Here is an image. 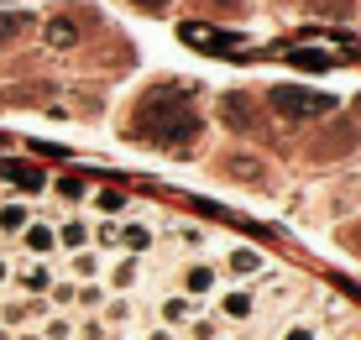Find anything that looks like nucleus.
I'll return each mask as SVG.
<instances>
[{"label":"nucleus","instance_id":"72a5a7b5","mask_svg":"<svg viewBox=\"0 0 361 340\" xmlns=\"http://www.w3.org/2000/svg\"><path fill=\"white\" fill-rule=\"evenodd\" d=\"M356 110H361V99H356Z\"/></svg>","mask_w":361,"mask_h":340},{"label":"nucleus","instance_id":"7ed1b4c3","mask_svg":"<svg viewBox=\"0 0 361 340\" xmlns=\"http://www.w3.org/2000/svg\"><path fill=\"white\" fill-rule=\"evenodd\" d=\"M356 142H361V126H356V121H341V126H325V136H319L309 152H314L319 162H330V157H345Z\"/></svg>","mask_w":361,"mask_h":340},{"label":"nucleus","instance_id":"39448f33","mask_svg":"<svg viewBox=\"0 0 361 340\" xmlns=\"http://www.w3.org/2000/svg\"><path fill=\"white\" fill-rule=\"evenodd\" d=\"M189 47H204V53H235L241 47V37H231V32H209V27H199V21H189V27L178 32Z\"/></svg>","mask_w":361,"mask_h":340},{"label":"nucleus","instance_id":"b1692460","mask_svg":"<svg viewBox=\"0 0 361 340\" xmlns=\"http://www.w3.org/2000/svg\"><path fill=\"white\" fill-rule=\"evenodd\" d=\"M63 241H68V246H79V241H84V225H79V220H68V225H63Z\"/></svg>","mask_w":361,"mask_h":340},{"label":"nucleus","instance_id":"5701e85b","mask_svg":"<svg viewBox=\"0 0 361 340\" xmlns=\"http://www.w3.org/2000/svg\"><path fill=\"white\" fill-rule=\"evenodd\" d=\"M283 340H314V324H288V330H283Z\"/></svg>","mask_w":361,"mask_h":340},{"label":"nucleus","instance_id":"6e6552de","mask_svg":"<svg viewBox=\"0 0 361 340\" xmlns=\"http://www.w3.org/2000/svg\"><path fill=\"white\" fill-rule=\"evenodd\" d=\"M0 173H6V178L16 183V188H42V173H37L32 162H6Z\"/></svg>","mask_w":361,"mask_h":340},{"label":"nucleus","instance_id":"423d86ee","mask_svg":"<svg viewBox=\"0 0 361 340\" xmlns=\"http://www.w3.org/2000/svg\"><path fill=\"white\" fill-rule=\"evenodd\" d=\"M220 173L235 178V183H252V188H267V183H272L267 168H262L257 157H220Z\"/></svg>","mask_w":361,"mask_h":340},{"label":"nucleus","instance_id":"bb28decb","mask_svg":"<svg viewBox=\"0 0 361 340\" xmlns=\"http://www.w3.org/2000/svg\"><path fill=\"white\" fill-rule=\"evenodd\" d=\"M27 288H32V293H42V288H47V272L32 267V272H27Z\"/></svg>","mask_w":361,"mask_h":340},{"label":"nucleus","instance_id":"1a4fd4ad","mask_svg":"<svg viewBox=\"0 0 361 340\" xmlns=\"http://www.w3.org/2000/svg\"><path fill=\"white\" fill-rule=\"evenodd\" d=\"M27 225H32L27 205H6V210H0V231H27Z\"/></svg>","mask_w":361,"mask_h":340},{"label":"nucleus","instance_id":"ddd939ff","mask_svg":"<svg viewBox=\"0 0 361 340\" xmlns=\"http://www.w3.org/2000/svg\"><path fill=\"white\" fill-rule=\"evenodd\" d=\"M231 267H235V272H257V267H262V251L235 246V251H231Z\"/></svg>","mask_w":361,"mask_h":340},{"label":"nucleus","instance_id":"cd10ccee","mask_svg":"<svg viewBox=\"0 0 361 340\" xmlns=\"http://www.w3.org/2000/svg\"><path fill=\"white\" fill-rule=\"evenodd\" d=\"M79 335H84V340H105V324H99V320H90V324H84Z\"/></svg>","mask_w":361,"mask_h":340},{"label":"nucleus","instance_id":"f03ea898","mask_svg":"<svg viewBox=\"0 0 361 340\" xmlns=\"http://www.w3.org/2000/svg\"><path fill=\"white\" fill-rule=\"evenodd\" d=\"M267 99H272V110H278V116H288V121H314V116H330V110H335V99H330V95L288 90V84L267 90Z\"/></svg>","mask_w":361,"mask_h":340},{"label":"nucleus","instance_id":"412c9836","mask_svg":"<svg viewBox=\"0 0 361 340\" xmlns=\"http://www.w3.org/2000/svg\"><path fill=\"white\" fill-rule=\"evenodd\" d=\"M94 267H99L94 251H79V257H73V272H79V278H94Z\"/></svg>","mask_w":361,"mask_h":340},{"label":"nucleus","instance_id":"7c9ffc66","mask_svg":"<svg viewBox=\"0 0 361 340\" xmlns=\"http://www.w3.org/2000/svg\"><path fill=\"white\" fill-rule=\"evenodd\" d=\"M0 278H6V262H0Z\"/></svg>","mask_w":361,"mask_h":340},{"label":"nucleus","instance_id":"6ab92c4d","mask_svg":"<svg viewBox=\"0 0 361 340\" xmlns=\"http://www.w3.org/2000/svg\"><path fill=\"white\" fill-rule=\"evenodd\" d=\"M73 304H84V309H94V304H105V288H79V293H73Z\"/></svg>","mask_w":361,"mask_h":340},{"label":"nucleus","instance_id":"f3484780","mask_svg":"<svg viewBox=\"0 0 361 340\" xmlns=\"http://www.w3.org/2000/svg\"><path fill=\"white\" fill-rule=\"evenodd\" d=\"M189 288H194V293H209V288H215V272H209V267H194V272H189Z\"/></svg>","mask_w":361,"mask_h":340},{"label":"nucleus","instance_id":"aec40b11","mask_svg":"<svg viewBox=\"0 0 361 340\" xmlns=\"http://www.w3.org/2000/svg\"><path fill=\"white\" fill-rule=\"evenodd\" d=\"M293 63H298V68H330V58L325 53H288Z\"/></svg>","mask_w":361,"mask_h":340},{"label":"nucleus","instance_id":"2eb2a0df","mask_svg":"<svg viewBox=\"0 0 361 340\" xmlns=\"http://www.w3.org/2000/svg\"><path fill=\"white\" fill-rule=\"evenodd\" d=\"M121 241H126L131 251H147V246H152V231H147V225H126V236H121Z\"/></svg>","mask_w":361,"mask_h":340},{"label":"nucleus","instance_id":"9b49d317","mask_svg":"<svg viewBox=\"0 0 361 340\" xmlns=\"http://www.w3.org/2000/svg\"><path fill=\"white\" fill-rule=\"evenodd\" d=\"M220 314H226V320H246V314H252V293H226L220 298Z\"/></svg>","mask_w":361,"mask_h":340},{"label":"nucleus","instance_id":"a211bd4d","mask_svg":"<svg viewBox=\"0 0 361 340\" xmlns=\"http://www.w3.org/2000/svg\"><path fill=\"white\" fill-rule=\"evenodd\" d=\"M163 320H168V324H183V320H189V304H183V298H168V304H163Z\"/></svg>","mask_w":361,"mask_h":340},{"label":"nucleus","instance_id":"0eeeda50","mask_svg":"<svg viewBox=\"0 0 361 340\" xmlns=\"http://www.w3.org/2000/svg\"><path fill=\"white\" fill-rule=\"evenodd\" d=\"M42 42L53 47V53H73V47H79V21L73 16H53L42 27Z\"/></svg>","mask_w":361,"mask_h":340},{"label":"nucleus","instance_id":"a878e982","mask_svg":"<svg viewBox=\"0 0 361 340\" xmlns=\"http://www.w3.org/2000/svg\"><path fill=\"white\" fill-rule=\"evenodd\" d=\"M53 304H73V283H53Z\"/></svg>","mask_w":361,"mask_h":340},{"label":"nucleus","instance_id":"9d476101","mask_svg":"<svg viewBox=\"0 0 361 340\" xmlns=\"http://www.w3.org/2000/svg\"><path fill=\"white\" fill-rule=\"evenodd\" d=\"M27 246L37 251V257H47V251H53V246H58V236H53V231H47V225H27Z\"/></svg>","mask_w":361,"mask_h":340},{"label":"nucleus","instance_id":"20e7f679","mask_svg":"<svg viewBox=\"0 0 361 340\" xmlns=\"http://www.w3.org/2000/svg\"><path fill=\"white\" fill-rule=\"evenodd\" d=\"M215 116L226 121L231 131H241V136H246V131H257V116H252V99H246L241 90H226V95H220V99H215Z\"/></svg>","mask_w":361,"mask_h":340},{"label":"nucleus","instance_id":"393cba45","mask_svg":"<svg viewBox=\"0 0 361 340\" xmlns=\"http://www.w3.org/2000/svg\"><path fill=\"white\" fill-rule=\"evenodd\" d=\"M136 278V262H121V267H116V288H126Z\"/></svg>","mask_w":361,"mask_h":340},{"label":"nucleus","instance_id":"4be33fe9","mask_svg":"<svg viewBox=\"0 0 361 340\" xmlns=\"http://www.w3.org/2000/svg\"><path fill=\"white\" fill-rule=\"evenodd\" d=\"M131 6H136V11H147V16H163L173 0H131Z\"/></svg>","mask_w":361,"mask_h":340},{"label":"nucleus","instance_id":"c756f323","mask_svg":"<svg viewBox=\"0 0 361 340\" xmlns=\"http://www.w3.org/2000/svg\"><path fill=\"white\" fill-rule=\"evenodd\" d=\"M152 340H173V335H168V330H157V335H152Z\"/></svg>","mask_w":361,"mask_h":340},{"label":"nucleus","instance_id":"4468645a","mask_svg":"<svg viewBox=\"0 0 361 340\" xmlns=\"http://www.w3.org/2000/svg\"><path fill=\"white\" fill-rule=\"evenodd\" d=\"M21 32H27V16H21V11H11V16H0V47H6V42H16Z\"/></svg>","mask_w":361,"mask_h":340},{"label":"nucleus","instance_id":"f8f14e48","mask_svg":"<svg viewBox=\"0 0 361 340\" xmlns=\"http://www.w3.org/2000/svg\"><path fill=\"white\" fill-rule=\"evenodd\" d=\"M304 6L314 11V16H351L356 0H304Z\"/></svg>","mask_w":361,"mask_h":340},{"label":"nucleus","instance_id":"f257e3e1","mask_svg":"<svg viewBox=\"0 0 361 340\" xmlns=\"http://www.w3.org/2000/svg\"><path fill=\"white\" fill-rule=\"evenodd\" d=\"M199 110H194V84H157V90L142 95V105L126 116V136L142 147H157V152H183L199 136Z\"/></svg>","mask_w":361,"mask_h":340},{"label":"nucleus","instance_id":"473e14b6","mask_svg":"<svg viewBox=\"0 0 361 340\" xmlns=\"http://www.w3.org/2000/svg\"><path fill=\"white\" fill-rule=\"evenodd\" d=\"M21 340H37V335H21Z\"/></svg>","mask_w":361,"mask_h":340},{"label":"nucleus","instance_id":"2f4dec72","mask_svg":"<svg viewBox=\"0 0 361 340\" xmlns=\"http://www.w3.org/2000/svg\"><path fill=\"white\" fill-rule=\"evenodd\" d=\"M0 340H11V335H6V330H0Z\"/></svg>","mask_w":361,"mask_h":340},{"label":"nucleus","instance_id":"c85d7f7f","mask_svg":"<svg viewBox=\"0 0 361 340\" xmlns=\"http://www.w3.org/2000/svg\"><path fill=\"white\" fill-rule=\"evenodd\" d=\"M345 241H351V251H356V257H361V220L351 225V231H345Z\"/></svg>","mask_w":361,"mask_h":340},{"label":"nucleus","instance_id":"dca6fc26","mask_svg":"<svg viewBox=\"0 0 361 340\" xmlns=\"http://www.w3.org/2000/svg\"><path fill=\"white\" fill-rule=\"evenodd\" d=\"M204 11H215V16H241L246 0H204Z\"/></svg>","mask_w":361,"mask_h":340}]
</instances>
